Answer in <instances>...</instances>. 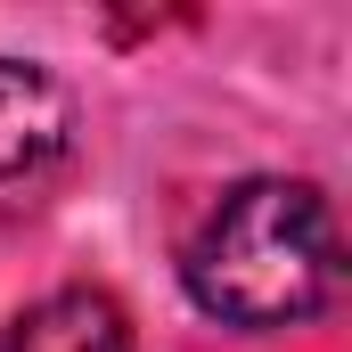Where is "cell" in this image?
I'll use <instances>...</instances> for the list:
<instances>
[{"instance_id": "obj_1", "label": "cell", "mask_w": 352, "mask_h": 352, "mask_svg": "<svg viewBox=\"0 0 352 352\" xmlns=\"http://www.w3.org/2000/svg\"><path fill=\"white\" fill-rule=\"evenodd\" d=\"M180 278L221 328H303L344 295V238L311 180H238L188 230Z\"/></svg>"}, {"instance_id": "obj_3", "label": "cell", "mask_w": 352, "mask_h": 352, "mask_svg": "<svg viewBox=\"0 0 352 352\" xmlns=\"http://www.w3.org/2000/svg\"><path fill=\"white\" fill-rule=\"evenodd\" d=\"M66 148V90L25 58H0V180L41 173Z\"/></svg>"}, {"instance_id": "obj_2", "label": "cell", "mask_w": 352, "mask_h": 352, "mask_svg": "<svg viewBox=\"0 0 352 352\" xmlns=\"http://www.w3.org/2000/svg\"><path fill=\"white\" fill-rule=\"evenodd\" d=\"M0 352H131V320L98 287H58L8 320Z\"/></svg>"}]
</instances>
